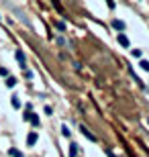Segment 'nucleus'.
Returning a JSON list of instances; mask_svg holds the SVG:
<instances>
[{
  "instance_id": "obj_9",
  "label": "nucleus",
  "mask_w": 149,
  "mask_h": 157,
  "mask_svg": "<svg viewBox=\"0 0 149 157\" xmlns=\"http://www.w3.org/2000/svg\"><path fill=\"white\" fill-rule=\"evenodd\" d=\"M14 84H16V80H14V78H8V80H6V86H8V88H12Z\"/></svg>"
},
{
  "instance_id": "obj_6",
  "label": "nucleus",
  "mask_w": 149,
  "mask_h": 157,
  "mask_svg": "<svg viewBox=\"0 0 149 157\" xmlns=\"http://www.w3.org/2000/svg\"><path fill=\"white\" fill-rule=\"evenodd\" d=\"M8 155H10V157H25L18 149H8Z\"/></svg>"
},
{
  "instance_id": "obj_8",
  "label": "nucleus",
  "mask_w": 149,
  "mask_h": 157,
  "mask_svg": "<svg viewBox=\"0 0 149 157\" xmlns=\"http://www.w3.org/2000/svg\"><path fill=\"white\" fill-rule=\"evenodd\" d=\"M12 106H14V108H18V106H21V102H18V96H12Z\"/></svg>"
},
{
  "instance_id": "obj_3",
  "label": "nucleus",
  "mask_w": 149,
  "mask_h": 157,
  "mask_svg": "<svg viewBox=\"0 0 149 157\" xmlns=\"http://www.w3.org/2000/svg\"><path fill=\"white\" fill-rule=\"evenodd\" d=\"M14 55H16V59H18V63H21V67H27V65H25V53H23V51L18 49V51H16Z\"/></svg>"
},
{
  "instance_id": "obj_13",
  "label": "nucleus",
  "mask_w": 149,
  "mask_h": 157,
  "mask_svg": "<svg viewBox=\"0 0 149 157\" xmlns=\"http://www.w3.org/2000/svg\"><path fill=\"white\" fill-rule=\"evenodd\" d=\"M0 76H8V70L6 67H0Z\"/></svg>"
},
{
  "instance_id": "obj_10",
  "label": "nucleus",
  "mask_w": 149,
  "mask_h": 157,
  "mask_svg": "<svg viewBox=\"0 0 149 157\" xmlns=\"http://www.w3.org/2000/svg\"><path fill=\"white\" fill-rule=\"evenodd\" d=\"M61 133H63V137H70V129H67V126H65V124H63V126H61Z\"/></svg>"
},
{
  "instance_id": "obj_12",
  "label": "nucleus",
  "mask_w": 149,
  "mask_h": 157,
  "mask_svg": "<svg viewBox=\"0 0 149 157\" xmlns=\"http://www.w3.org/2000/svg\"><path fill=\"white\" fill-rule=\"evenodd\" d=\"M133 57H141V51L139 49H133Z\"/></svg>"
},
{
  "instance_id": "obj_4",
  "label": "nucleus",
  "mask_w": 149,
  "mask_h": 157,
  "mask_svg": "<svg viewBox=\"0 0 149 157\" xmlns=\"http://www.w3.org/2000/svg\"><path fill=\"white\" fill-rule=\"evenodd\" d=\"M112 27H114L116 31H125V23H123V21H118V18H116V21H112Z\"/></svg>"
},
{
  "instance_id": "obj_1",
  "label": "nucleus",
  "mask_w": 149,
  "mask_h": 157,
  "mask_svg": "<svg viewBox=\"0 0 149 157\" xmlns=\"http://www.w3.org/2000/svg\"><path fill=\"white\" fill-rule=\"evenodd\" d=\"M80 131H82V135H84V137H86L88 141H96V137H94V135H92V133H90V131H88V129H86L84 124L80 126Z\"/></svg>"
},
{
  "instance_id": "obj_7",
  "label": "nucleus",
  "mask_w": 149,
  "mask_h": 157,
  "mask_svg": "<svg viewBox=\"0 0 149 157\" xmlns=\"http://www.w3.org/2000/svg\"><path fill=\"white\" fill-rule=\"evenodd\" d=\"M67 153H70V157H76V155H78V145H72Z\"/></svg>"
},
{
  "instance_id": "obj_11",
  "label": "nucleus",
  "mask_w": 149,
  "mask_h": 157,
  "mask_svg": "<svg viewBox=\"0 0 149 157\" xmlns=\"http://www.w3.org/2000/svg\"><path fill=\"white\" fill-rule=\"evenodd\" d=\"M141 67H143L145 72H149V61H145V59H143V61H141Z\"/></svg>"
},
{
  "instance_id": "obj_2",
  "label": "nucleus",
  "mask_w": 149,
  "mask_h": 157,
  "mask_svg": "<svg viewBox=\"0 0 149 157\" xmlns=\"http://www.w3.org/2000/svg\"><path fill=\"white\" fill-rule=\"evenodd\" d=\"M35 143H37V133H29V137H27V145L33 147Z\"/></svg>"
},
{
  "instance_id": "obj_14",
  "label": "nucleus",
  "mask_w": 149,
  "mask_h": 157,
  "mask_svg": "<svg viewBox=\"0 0 149 157\" xmlns=\"http://www.w3.org/2000/svg\"><path fill=\"white\" fill-rule=\"evenodd\" d=\"M106 2H108V6H110V8H114V0H106Z\"/></svg>"
},
{
  "instance_id": "obj_5",
  "label": "nucleus",
  "mask_w": 149,
  "mask_h": 157,
  "mask_svg": "<svg viewBox=\"0 0 149 157\" xmlns=\"http://www.w3.org/2000/svg\"><path fill=\"white\" fill-rule=\"evenodd\" d=\"M118 43H121L123 47H129V39H127V37H125L123 33H118Z\"/></svg>"
}]
</instances>
